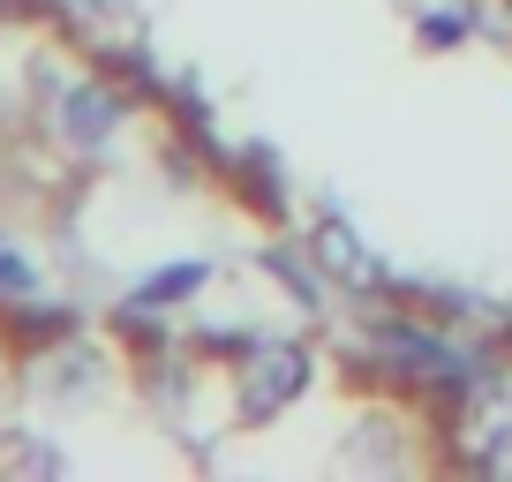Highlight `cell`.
I'll list each match as a JSON object with an SVG mask.
<instances>
[{
    "mask_svg": "<svg viewBox=\"0 0 512 482\" xmlns=\"http://www.w3.org/2000/svg\"><path fill=\"white\" fill-rule=\"evenodd\" d=\"M38 294V272H31V257H23L16 241H0V302H31Z\"/></svg>",
    "mask_w": 512,
    "mask_h": 482,
    "instance_id": "7",
    "label": "cell"
},
{
    "mask_svg": "<svg viewBox=\"0 0 512 482\" xmlns=\"http://www.w3.org/2000/svg\"><path fill=\"white\" fill-rule=\"evenodd\" d=\"M204 279H211V264H166V272H151L144 287L128 294V309H136V317H159V309H181L189 302V294H204Z\"/></svg>",
    "mask_w": 512,
    "mask_h": 482,
    "instance_id": "5",
    "label": "cell"
},
{
    "mask_svg": "<svg viewBox=\"0 0 512 482\" xmlns=\"http://www.w3.org/2000/svg\"><path fill=\"white\" fill-rule=\"evenodd\" d=\"M309 362H317V354H309V347H287V339L249 347V354H241V370H234V415H241V422L287 415V407L309 392Z\"/></svg>",
    "mask_w": 512,
    "mask_h": 482,
    "instance_id": "2",
    "label": "cell"
},
{
    "mask_svg": "<svg viewBox=\"0 0 512 482\" xmlns=\"http://www.w3.org/2000/svg\"><path fill=\"white\" fill-rule=\"evenodd\" d=\"M475 31V8H467V16H422V38H430V46H452V38H467Z\"/></svg>",
    "mask_w": 512,
    "mask_h": 482,
    "instance_id": "9",
    "label": "cell"
},
{
    "mask_svg": "<svg viewBox=\"0 0 512 482\" xmlns=\"http://www.w3.org/2000/svg\"><path fill=\"white\" fill-rule=\"evenodd\" d=\"M121 121H128V106L113 83H68L61 106H53V129H61L68 151H106L121 136Z\"/></svg>",
    "mask_w": 512,
    "mask_h": 482,
    "instance_id": "3",
    "label": "cell"
},
{
    "mask_svg": "<svg viewBox=\"0 0 512 482\" xmlns=\"http://www.w3.org/2000/svg\"><path fill=\"white\" fill-rule=\"evenodd\" d=\"M475 460L490 467V475H512V415H497L490 437H475Z\"/></svg>",
    "mask_w": 512,
    "mask_h": 482,
    "instance_id": "8",
    "label": "cell"
},
{
    "mask_svg": "<svg viewBox=\"0 0 512 482\" xmlns=\"http://www.w3.org/2000/svg\"><path fill=\"white\" fill-rule=\"evenodd\" d=\"M309 257H317L324 264V279H339V287H384V264L377 257H369V241L362 234H354V226L347 219H324L317 226V241H309Z\"/></svg>",
    "mask_w": 512,
    "mask_h": 482,
    "instance_id": "4",
    "label": "cell"
},
{
    "mask_svg": "<svg viewBox=\"0 0 512 482\" xmlns=\"http://www.w3.org/2000/svg\"><path fill=\"white\" fill-rule=\"evenodd\" d=\"M369 354H377L384 370L415 377V385H445V392L490 385V370H482V354H467L460 339L430 332V324H384V332H369Z\"/></svg>",
    "mask_w": 512,
    "mask_h": 482,
    "instance_id": "1",
    "label": "cell"
},
{
    "mask_svg": "<svg viewBox=\"0 0 512 482\" xmlns=\"http://www.w3.org/2000/svg\"><path fill=\"white\" fill-rule=\"evenodd\" d=\"M264 264H272V272L287 279L294 294H302V309H324V279H317L324 264H302V257H287V249H272V257H264Z\"/></svg>",
    "mask_w": 512,
    "mask_h": 482,
    "instance_id": "6",
    "label": "cell"
}]
</instances>
